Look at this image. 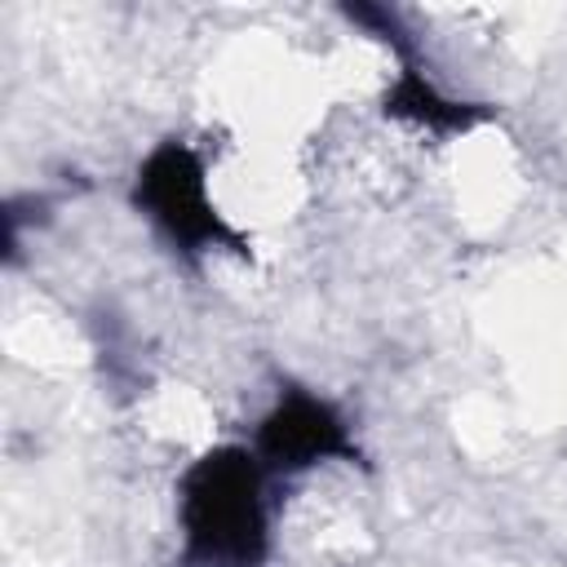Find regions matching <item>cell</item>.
Returning <instances> with one entry per match:
<instances>
[{"label": "cell", "mask_w": 567, "mask_h": 567, "mask_svg": "<svg viewBox=\"0 0 567 567\" xmlns=\"http://www.w3.org/2000/svg\"><path fill=\"white\" fill-rule=\"evenodd\" d=\"M257 461L275 474H306L315 465H328V461H346V465H363V447L346 421V412L310 390V385H297V381H279L270 408L261 412L257 430H252V443Z\"/></svg>", "instance_id": "3957f363"}, {"label": "cell", "mask_w": 567, "mask_h": 567, "mask_svg": "<svg viewBox=\"0 0 567 567\" xmlns=\"http://www.w3.org/2000/svg\"><path fill=\"white\" fill-rule=\"evenodd\" d=\"M381 111L394 115V120L421 124V128H430V133H439V137H447V133H470L474 124L492 120L487 106H478V102H461V97L443 93V89H439L412 58H403L394 84H390L385 97H381Z\"/></svg>", "instance_id": "277c9868"}, {"label": "cell", "mask_w": 567, "mask_h": 567, "mask_svg": "<svg viewBox=\"0 0 567 567\" xmlns=\"http://www.w3.org/2000/svg\"><path fill=\"white\" fill-rule=\"evenodd\" d=\"M128 199L182 261H199L208 252L252 257V239L230 226L208 195L204 155L182 137H164L142 155Z\"/></svg>", "instance_id": "7a4b0ae2"}, {"label": "cell", "mask_w": 567, "mask_h": 567, "mask_svg": "<svg viewBox=\"0 0 567 567\" xmlns=\"http://www.w3.org/2000/svg\"><path fill=\"white\" fill-rule=\"evenodd\" d=\"M270 470L244 443L199 452L177 478V567H270Z\"/></svg>", "instance_id": "6da1fadb"}]
</instances>
